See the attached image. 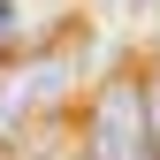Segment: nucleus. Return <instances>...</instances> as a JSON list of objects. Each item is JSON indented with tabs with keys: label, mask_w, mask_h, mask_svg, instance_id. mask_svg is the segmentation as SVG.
<instances>
[{
	"label": "nucleus",
	"mask_w": 160,
	"mask_h": 160,
	"mask_svg": "<svg viewBox=\"0 0 160 160\" xmlns=\"http://www.w3.org/2000/svg\"><path fill=\"white\" fill-rule=\"evenodd\" d=\"M23 31V15H15V0H0V38H15Z\"/></svg>",
	"instance_id": "nucleus-2"
},
{
	"label": "nucleus",
	"mask_w": 160,
	"mask_h": 160,
	"mask_svg": "<svg viewBox=\"0 0 160 160\" xmlns=\"http://www.w3.org/2000/svg\"><path fill=\"white\" fill-rule=\"evenodd\" d=\"M84 160H160L152 130V84L137 69H114L84 107Z\"/></svg>",
	"instance_id": "nucleus-1"
},
{
	"label": "nucleus",
	"mask_w": 160,
	"mask_h": 160,
	"mask_svg": "<svg viewBox=\"0 0 160 160\" xmlns=\"http://www.w3.org/2000/svg\"><path fill=\"white\" fill-rule=\"evenodd\" d=\"M145 84H152V130H160V76H145Z\"/></svg>",
	"instance_id": "nucleus-3"
},
{
	"label": "nucleus",
	"mask_w": 160,
	"mask_h": 160,
	"mask_svg": "<svg viewBox=\"0 0 160 160\" xmlns=\"http://www.w3.org/2000/svg\"><path fill=\"white\" fill-rule=\"evenodd\" d=\"M152 8H160V0H152Z\"/></svg>",
	"instance_id": "nucleus-4"
}]
</instances>
